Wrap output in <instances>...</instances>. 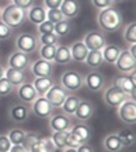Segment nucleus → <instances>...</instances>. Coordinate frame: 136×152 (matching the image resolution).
<instances>
[{"mask_svg": "<svg viewBox=\"0 0 136 152\" xmlns=\"http://www.w3.org/2000/svg\"><path fill=\"white\" fill-rule=\"evenodd\" d=\"M97 24L101 31L104 32H117L123 25V17L119 9L117 7H107L104 10H100L97 14Z\"/></svg>", "mask_w": 136, "mask_h": 152, "instance_id": "nucleus-1", "label": "nucleus"}, {"mask_svg": "<svg viewBox=\"0 0 136 152\" xmlns=\"http://www.w3.org/2000/svg\"><path fill=\"white\" fill-rule=\"evenodd\" d=\"M0 20L9 25L11 29H17V28L23 27L25 20H27V10L20 9L16 4L10 3V4L4 6L1 9V13H0Z\"/></svg>", "mask_w": 136, "mask_h": 152, "instance_id": "nucleus-2", "label": "nucleus"}, {"mask_svg": "<svg viewBox=\"0 0 136 152\" xmlns=\"http://www.w3.org/2000/svg\"><path fill=\"white\" fill-rule=\"evenodd\" d=\"M61 85L67 92H77L84 87V75L76 70H66L61 75Z\"/></svg>", "mask_w": 136, "mask_h": 152, "instance_id": "nucleus-3", "label": "nucleus"}, {"mask_svg": "<svg viewBox=\"0 0 136 152\" xmlns=\"http://www.w3.org/2000/svg\"><path fill=\"white\" fill-rule=\"evenodd\" d=\"M16 48L20 52H24L27 55H33L39 48V41L33 34H28V32L20 34L16 38Z\"/></svg>", "mask_w": 136, "mask_h": 152, "instance_id": "nucleus-4", "label": "nucleus"}, {"mask_svg": "<svg viewBox=\"0 0 136 152\" xmlns=\"http://www.w3.org/2000/svg\"><path fill=\"white\" fill-rule=\"evenodd\" d=\"M103 98H104L105 105L111 106V107H118L122 102L131 99V96H129L128 94H125L123 91H121V89H119L118 87H115V85H109V87L104 88Z\"/></svg>", "mask_w": 136, "mask_h": 152, "instance_id": "nucleus-5", "label": "nucleus"}, {"mask_svg": "<svg viewBox=\"0 0 136 152\" xmlns=\"http://www.w3.org/2000/svg\"><path fill=\"white\" fill-rule=\"evenodd\" d=\"M30 110L33 112L34 116H37L39 119H49L55 113V107L51 105V102L48 101L45 96H38L31 103Z\"/></svg>", "mask_w": 136, "mask_h": 152, "instance_id": "nucleus-6", "label": "nucleus"}, {"mask_svg": "<svg viewBox=\"0 0 136 152\" xmlns=\"http://www.w3.org/2000/svg\"><path fill=\"white\" fill-rule=\"evenodd\" d=\"M118 117L128 126L136 123V102L135 99H128L118 106Z\"/></svg>", "mask_w": 136, "mask_h": 152, "instance_id": "nucleus-7", "label": "nucleus"}, {"mask_svg": "<svg viewBox=\"0 0 136 152\" xmlns=\"http://www.w3.org/2000/svg\"><path fill=\"white\" fill-rule=\"evenodd\" d=\"M30 70L34 77H53L55 73V63L48 61L44 59H37L35 61H31Z\"/></svg>", "mask_w": 136, "mask_h": 152, "instance_id": "nucleus-8", "label": "nucleus"}, {"mask_svg": "<svg viewBox=\"0 0 136 152\" xmlns=\"http://www.w3.org/2000/svg\"><path fill=\"white\" fill-rule=\"evenodd\" d=\"M84 87L91 92H100L105 88V77L98 70H91L84 75Z\"/></svg>", "mask_w": 136, "mask_h": 152, "instance_id": "nucleus-9", "label": "nucleus"}, {"mask_svg": "<svg viewBox=\"0 0 136 152\" xmlns=\"http://www.w3.org/2000/svg\"><path fill=\"white\" fill-rule=\"evenodd\" d=\"M112 85L118 87L121 91L128 94L132 99H135V71H132L129 75H115L112 78Z\"/></svg>", "mask_w": 136, "mask_h": 152, "instance_id": "nucleus-10", "label": "nucleus"}, {"mask_svg": "<svg viewBox=\"0 0 136 152\" xmlns=\"http://www.w3.org/2000/svg\"><path fill=\"white\" fill-rule=\"evenodd\" d=\"M83 43L89 50H101L107 45V38L103 31H89L83 38Z\"/></svg>", "mask_w": 136, "mask_h": 152, "instance_id": "nucleus-11", "label": "nucleus"}, {"mask_svg": "<svg viewBox=\"0 0 136 152\" xmlns=\"http://www.w3.org/2000/svg\"><path fill=\"white\" fill-rule=\"evenodd\" d=\"M117 70L122 74H131L132 71H135L136 67V59L129 53L128 50H121L119 56H118L117 61L114 63Z\"/></svg>", "mask_w": 136, "mask_h": 152, "instance_id": "nucleus-12", "label": "nucleus"}, {"mask_svg": "<svg viewBox=\"0 0 136 152\" xmlns=\"http://www.w3.org/2000/svg\"><path fill=\"white\" fill-rule=\"evenodd\" d=\"M73 126V120L70 116L65 113H53L49 117V129L51 131H69Z\"/></svg>", "mask_w": 136, "mask_h": 152, "instance_id": "nucleus-13", "label": "nucleus"}, {"mask_svg": "<svg viewBox=\"0 0 136 152\" xmlns=\"http://www.w3.org/2000/svg\"><path fill=\"white\" fill-rule=\"evenodd\" d=\"M69 94L66 91L65 88L62 87L61 84H53L51 88H49V91L45 94V98H47L48 101L51 102V105L56 109V107H61L63 105V102H65L66 96H67Z\"/></svg>", "mask_w": 136, "mask_h": 152, "instance_id": "nucleus-14", "label": "nucleus"}, {"mask_svg": "<svg viewBox=\"0 0 136 152\" xmlns=\"http://www.w3.org/2000/svg\"><path fill=\"white\" fill-rule=\"evenodd\" d=\"M7 64H9V67H11V69H17V70H21V71H25V70H28L30 66H31V57H30V55L24 53V52L16 50L9 56Z\"/></svg>", "mask_w": 136, "mask_h": 152, "instance_id": "nucleus-15", "label": "nucleus"}, {"mask_svg": "<svg viewBox=\"0 0 136 152\" xmlns=\"http://www.w3.org/2000/svg\"><path fill=\"white\" fill-rule=\"evenodd\" d=\"M94 113H95V105L93 102L86 101V99H80L79 106H77V109H76L73 116H76V119L79 121H84L86 123V121H89L93 117Z\"/></svg>", "mask_w": 136, "mask_h": 152, "instance_id": "nucleus-16", "label": "nucleus"}, {"mask_svg": "<svg viewBox=\"0 0 136 152\" xmlns=\"http://www.w3.org/2000/svg\"><path fill=\"white\" fill-rule=\"evenodd\" d=\"M17 96L23 103H33L38 98V92L35 91L33 84L27 81V83H24L17 87Z\"/></svg>", "mask_w": 136, "mask_h": 152, "instance_id": "nucleus-17", "label": "nucleus"}, {"mask_svg": "<svg viewBox=\"0 0 136 152\" xmlns=\"http://www.w3.org/2000/svg\"><path fill=\"white\" fill-rule=\"evenodd\" d=\"M30 107L27 106V103H16L10 107L9 110V115H10V119L13 120L14 123H24L27 121L30 117Z\"/></svg>", "mask_w": 136, "mask_h": 152, "instance_id": "nucleus-18", "label": "nucleus"}, {"mask_svg": "<svg viewBox=\"0 0 136 152\" xmlns=\"http://www.w3.org/2000/svg\"><path fill=\"white\" fill-rule=\"evenodd\" d=\"M72 133V135L75 137L80 144H86L89 142V140L91 138V127L89 124H84V121L81 123H77V124H73L69 130Z\"/></svg>", "mask_w": 136, "mask_h": 152, "instance_id": "nucleus-19", "label": "nucleus"}, {"mask_svg": "<svg viewBox=\"0 0 136 152\" xmlns=\"http://www.w3.org/2000/svg\"><path fill=\"white\" fill-rule=\"evenodd\" d=\"M80 9H81V4H80L79 0H63L61 7H59L63 17L67 20L76 18L80 14Z\"/></svg>", "mask_w": 136, "mask_h": 152, "instance_id": "nucleus-20", "label": "nucleus"}, {"mask_svg": "<svg viewBox=\"0 0 136 152\" xmlns=\"http://www.w3.org/2000/svg\"><path fill=\"white\" fill-rule=\"evenodd\" d=\"M27 18L31 24H41L47 20V9L42 4H34L27 10Z\"/></svg>", "mask_w": 136, "mask_h": 152, "instance_id": "nucleus-21", "label": "nucleus"}, {"mask_svg": "<svg viewBox=\"0 0 136 152\" xmlns=\"http://www.w3.org/2000/svg\"><path fill=\"white\" fill-rule=\"evenodd\" d=\"M38 92V96H45V94L49 91V88L55 84L53 77H34L31 83Z\"/></svg>", "mask_w": 136, "mask_h": 152, "instance_id": "nucleus-22", "label": "nucleus"}, {"mask_svg": "<svg viewBox=\"0 0 136 152\" xmlns=\"http://www.w3.org/2000/svg\"><path fill=\"white\" fill-rule=\"evenodd\" d=\"M103 147L107 152H121L123 149L122 141L117 133H111L105 135V138L103 141Z\"/></svg>", "mask_w": 136, "mask_h": 152, "instance_id": "nucleus-23", "label": "nucleus"}, {"mask_svg": "<svg viewBox=\"0 0 136 152\" xmlns=\"http://www.w3.org/2000/svg\"><path fill=\"white\" fill-rule=\"evenodd\" d=\"M4 77L9 80V83L14 88H17L18 85H21V84H24V83H27L25 71H21V70H17V69H11V67L6 69Z\"/></svg>", "mask_w": 136, "mask_h": 152, "instance_id": "nucleus-24", "label": "nucleus"}, {"mask_svg": "<svg viewBox=\"0 0 136 152\" xmlns=\"http://www.w3.org/2000/svg\"><path fill=\"white\" fill-rule=\"evenodd\" d=\"M70 53H72V60H75L77 63H84L86 56L89 53V49L86 48L83 41H76L73 42L70 46Z\"/></svg>", "mask_w": 136, "mask_h": 152, "instance_id": "nucleus-25", "label": "nucleus"}, {"mask_svg": "<svg viewBox=\"0 0 136 152\" xmlns=\"http://www.w3.org/2000/svg\"><path fill=\"white\" fill-rule=\"evenodd\" d=\"M70 61H72L70 48L67 46V45H56V53H55L53 63L65 66V64H69Z\"/></svg>", "mask_w": 136, "mask_h": 152, "instance_id": "nucleus-26", "label": "nucleus"}, {"mask_svg": "<svg viewBox=\"0 0 136 152\" xmlns=\"http://www.w3.org/2000/svg\"><path fill=\"white\" fill-rule=\"evenodd\" d=\"M28 151L30 152H53L55 151V145H53V142L51 141L49 137L41 135L37 142L33 144L28 148Z\"/></svg>", "mask_w": 136, "mask_h": 152, "instance_id": "nucleus-27", "label": "nucleus"}, {"mask_svg": "<svg viewBox=\"0 0 136 152\" xmlns=\"http://www.w3.org/2000/svg\"><path fill=\"white\" fill-rule=\"evenodd\" d=\"M121 48L117 46V45H105V46L101 49V53H103V59L105 63L108 64H114L115 61H117L118 56L121 53Z\"/></svg>", "mask_w": 136, "mask_h": 152, "instance_id": "nucleus-28", "label": "nucleus"}, {"mask_svg": "<svg viewBox=\"0 0 136 152\" xmlns=\"http://www.w3.org/2000/svg\"><path fill=\"white\" fill-rule=\"evenodd\" d=\"M86 66L91 70H97L101 67V64L104 63V59H103V53L101 50H89L87 56H86V60H84Z\"/></svg>", "mask_w": 136, "mask_h": 152, "instance_id": "nucleus-29", "label": "nucleus"}, {"mask_svg": "<svg viewBox=\"0 0 136 152\" xmlns=\"http://www.w3.org/2000/svg\"><path fill=\"white\" fill-rule=\"evenodd\" d=\"M79 102H80L79 96H76V95H67L65 102H63V105L61 106L62 112L67 116H73L76 109H77V106H79Z\"/></svg>", "mask_w": 136, "mask_h": 152, "instance_id": "nucleus-30", "label": "nucleus"}, {"mask_svg": "<svg viewBox=\"0 0 136 152\" xmlns=\"http://www.w3.org/2000/svg\"><path fill=\"white\" fill-rule=\"evenodd\" d=\"M53 32L56 34L58 37H67V35H70L73 32V24H72L70 20H62L59 23L55 24V28H53Z\"/></svg>", "mask_w": 136, "mask_h": 152, "instance_id": "nucleus-31", "label": "nucleus"}, {"mask_svg": "<svg viewBox=\"0 0 136 152\" xmlns=\"http://www.w3.org/2000/svg\"><path fill=\"white\" fill-rule=\"evenodd\" d=\"M117 134L119 135V138H121L123 148L132 147V145L135 144V141H136V135H135V133H133V131H132V130L129 129V127L121 129Z\"/></svg>", "mask_w": 136, "mask_h": 152, "instance_id": "nucleus-32", "label": "nucleus"}, {"mask_svg": "<svg viewBox=\"0 0 136 152\" xmlns=\"http://www.w3.org/2000/svg\"><path fill=\"white\" fill-rule=\"evenodd\" d=\"M67 133L69 131H52L51 134V141L53 142L55 148H59V149H65L66 148V137H67Z\"/></svg>", "mask_w": 136, "mask_h": 152, "instance_id": "nucleus-33", "label": "nucleus"}, {"mask_svg": "<svg viewBox=\"0 0 136 152\" xmlns=\"http://www.w3.org/2000/svg\"><path fill=\"white\" fill-rule=\"evenodd\" d=\"M38 52H39V57L44 60H48V61H53L55 59V53H56V46L55 45H41L38 48Z\"/></svg>", "mask_w": 136, "mask_h": 152, "instance_id": "nucleus-34", "label": "nucleus"}, {"mask_svg": "<svg viewBox=\"0 0 136 152\" xmlns=\"http://www.w3.org/2000/svg\"><path fill=\"white\" fill-rule=\"evenodd\" d=\"M25 134H27V131H24L23 129L16 127V129H11L9 133H7V137H9L11 145H13V144H23L24 138H25Z\"/></svg>", "mask_w": 136, "mask_h": 152, "instance_id": "nucleus-35", "label": "nucleus"}, {"mask_svg": "<svg viewBox=\"0 0 136 152\" xmlns=\"http://www.w3.org/2000/svg\"><path fill=\"white\" fill-rule=\"evenodd\" d=\"M123 39L128 45H132V43H136V24L131 23L125 27V31H123Z\"/></svg>", "mask_w": 136, "mask_h": 152, "instance_id": "nucleus-36", "label": "nucleus"}, {"mask_svg": "<svg viewBox=\"0 0 136 152\" xmlns=\"http://www.w3.org/2000/svg\"><path fill=\"white\" fill-rule=\"evenodd\" d=\"M38 41H39L41 45H47V46L48 45H55V46H56L58 43H59V37H58L55 32L44 34V35H39Z\"/></svg>", "mask_w": 136, "mask_h": 152, "instance_id": "nucleus-37", "label": "nucleus"}, {"mask_svg": "<svg viewBox=\"0 0 136 152\" xmlns=\"http://www.w3.org/2000/svg\"><path fill=\"white\" fill-rule=\"evenodd\" d=\"M47 20L53 24H56L59 21H62V20H65V17H63V14L61 13L59 9H49L47 10Z\"/></svg>", "mask_w": 136, "mask_h": 152, "instance_id": "nucleus-38", "label": "nucleus"}, {"mask_svg": "<svg viewBox=\"0 0 136 152\" xmlns=\"http://www.w3.org/2000/svg\"><path fill=\"white\" fill-rule=\"evenodd\" d=\"M13 91H14V87L9 83V80L6 77L0 78V96H9Z\"/></svg>", "mask_w": 136, "mask_h": 152, "instance_id": "nucleus-39", "label": "nucleus"}, {"mask_svg": "<svg viewBox=\"0 0 136 152\" xmlns=\"http://www.w3.org/2000/svg\"><path fill=\"white\" fill-rule=\"evenodd\" d=\"M53 28H55V24L51 23V21H48V20H45V21H42L41 24L37 25V29H38V32H39V35L52 34L53 32Z\"/></svg>", "mask_w": 136, "mask_h": 152, "instance_id": "nucleus-40", "label": "nucleus"}, {"mask_svg": "<svg viewBox=\"0 0 136 152\" xmlns=\"http://www.w3.org/2000/svg\"><path fill=\"white\" fill-rule=\"evenodd\" d=\"M39 137H41V135H39L38 133H35V131H34V133H33V131H27V134H25V138H24V142H23L24 147L28 149L33 144H35L38 140H39Z\"/></svg>", "mask_w": 136, "mask_h": 152, "instance_id": "nucleus-41", "label": "nucleus"}, {"mask_svg": "<svg viewBox=\"0 0 136 152\" xmlns=\"http://www.w3.org/2000/svg\"><path fill=\"white\" fill-rule=\"evenodd\" d=\"M13 35V29L0 20V41H7Z\"/></svg>", "mask_w": 136, "mask_h": 152, "instance_id": "nucleus-42", "label": "nucleus"}, {"mask_svg": "<svg viewBox=\"0 0 136 152\" xmlns=\"http://www.w3.org/2000/svg\"><path fill=\"white\" fill-rule=\"evenodd\" d=\"M91 4H93L94 9L100 11V10H104V9H107V7L114 6V3L111 0H91Z\"/></svg>", "mask_w": 136, "mask_h": 152, "instance_id": "nucleus-43", "label": "nucleus"}, {"mask_svg": "<svg viewBox=\"0 0 136 152\" xmlns=\"http://www.w3.org/2000/svg\"><path fill=\"white\" fill-rule=\"evenodd\" d=\"M11 142H10L7 134H0V152H9Z\"/></svg>", "mask_w": 136, "mask_h": 152, "instance_id": "nucleus-44", "label": "nucleus"}, {"mask_svg": "<svg viewBox=\"0 0 136 152\" xmlns=\"http://www.w3.org/2000/svg\"><path fill=\"white\" fill-rule=\"evenodd\" d=\"M11 3L16 4L17 7H20V9L28 10L31 6L35 4V0H11Z\"/></svg>", "mask_w": 136, "mask_h": 152, "instance_id": "nucleus-45", "label": "nucleus"}, {"mask_svg": "<svg viewBox=\"0 0 136 152\" xmlns=\"http://www.w3.org/2000/svg\"><path fill=\"white\" fill-rule=\"evenodd\" d=\"M42 1H44L42 4L44 7L47 10H49V9H59L63 0H42Z\"/></svg>", "mask_w": 136, "mask_h": 152, "instance_id": "nucleus-46", "label": "nucleus"}, {"mask_svg": "<svg viewBox=\"0 0 136 152\" xmlns=\"http://www.w3.org/2000/svg\"><path fill=\"white\" fill-rule=\"evenodd\" d=\"M80 145V142L72 135V133L69 131L67 133V137H66V148H77Z\"/></svg>", "mask_w": 136, "mask_h": 152, "instance_id": "nucleus-47", "label": "nucleus"}, {"mask_svg": "<svg viewBox=\"0 0 136 152\" xmlns=\"http://www.w3.org/2000/svg\"><path fill=\"white\" fill-rule=\"evenodd\" d=\"M9 152H30V151L24 147V144H13V145L10 147Z\"/></svg>", "mask_w": 136, "mask_h": 152, "instance_id": "nucleus-48", "label": "nucleus"}, {"mask_svg": "<svg viewBox=\"0 0 136 152\" xmlns=\"http://www.w3.org/2000/svg\"><path fill=\"white\" fill-rule=\"evenodd\" d=\"M76 151L77 152H94V148L91 145H89V142H86V144H80L79 147L76 148Z\"/></svg>", "mask_w": 136, "mask_h": 152, "instance_id": "nucleus-49", "label": "nucleus"}, {"mask_svg": "<svg viewBox=\"0 0 136 152\" xmlns=\"http://www.w3.org/2000/svg\"><path fill=\"white\" fill-rule=\"evenodd\" d=\"M4 71H6V67L0 64V78H3V77H4Z\"/></svg>", "mask_w": 136, "mask_h": 152, "instance_id": "nucleus-50", "label": "nucleus"}, {"mask_svg": "<svg viewBox=\"0 0 136 152\" xmlns=\"http://www.w3.org/2000/svg\"><path fill=\"white\" fill-rule=\"evenodd\" d=\"M63 152H77V151H76V148H65Z\"/></svg>", "mask_w": 136, "mask_h": 152, "instance_id": "nucleus-51", "label": "nucleus"}, {"mask_svg": "<svg viewBox=\"0 0 136 152\" xmlns=\"http://www.w3.org/2000/svg\"><path fill=\"white\" fill-rule=\"evenodd\" d=\"M112 3H122V1H125V0H111Z\"/></svg>", "mask_w": 136, "mask_h": 152, "instance_id": "nucleus-52", "label": "nucleus"}, {"mask_svg": "<svg viewBox=\"0 0 136 152\" xmlns=\"http://www.w3.org/2000/svg\"><path fill=\"white\" fill-rule=\"evenodd\" d=\"M53 152H63V149H59V148H55V151Z\"/></svg>", "mask_w": 136, "mask_h": 152, "instance_id": "nucleus-53", "label": "nucleus"}, {"mask_svg": "<svg viewBox=\"0 0 136 152\" xmlns=\"http://www.w3.org/2000/svg\"><path fill=\"white\" fill-rule=\"evenodd\" d=\"M1 9H3V7H1V4H0V13H1Z\"/></svg>", "mask_w": 136, "mask_h": 152, "instance_id": "nucleus-54", "label": "nucleus"}, {"mask_svg": "<svg viewBox=\"0 0 136 152\" xmlns=\"http://www.w3.org/2000/svg\"><path fill=\"white\" fill-rule=\"evenodd\" d=\"M10 1H11V0H10Z\"/></svg>", "mask_w": 136, "mask_h": 152, "instance_id": "nucleus-55", "label": "nucleus"}]
</instances>
